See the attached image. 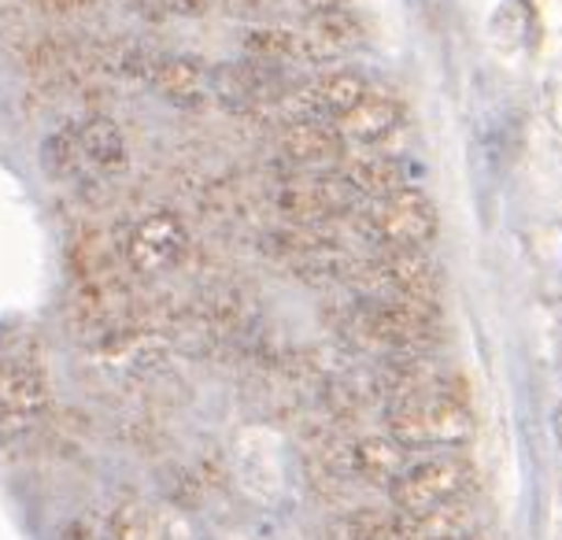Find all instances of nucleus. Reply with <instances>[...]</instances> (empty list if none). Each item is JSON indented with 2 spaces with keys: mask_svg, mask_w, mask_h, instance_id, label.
<instances>
[{
  "mask_svg": "<svg viewBox=\"0 0 562 540\" xmlns=\"http://www.w3.org/2000/svg\"><path fill=\"white\" fill-rule=\"evenodd\" d=\"M385 426L389 437L407 452L456 448L474 434V412H470L467 393H459L456 378H440L437 385L422 389V393L393 400Z\"/></svg>",
  "mask_w": 562,
  "mask_h": 540,
  "instance_id": "f257e3e1",
  "label": "nucleus"
},
{
  "mask_svg": "<svg viewBox=\"0 0 562 540\" xmlns=\"http://www.w3.org/2000/svg\"><path fill=\"white\" fill-rule=\"evenodd\" d=\"M351 337L370 348L393 356H426L440 337V307L437 300L415 296H367L348 315Z\"/></svg>",
  "mask_w": 562,
  "mask_h": 540,
  "instance_id": "f03ea898",
  "label": "nucleus"
},
{
  "mask_svg": "<svg viewBox=\"0 0 562 540\" xmlns=\"http://www.w3.org/2000/svg\"><path fill=\"white\" fill-rule=\"evenodd\" d=\"M474 493V466L463 455H429L418 463H407L404 474L389 485L393 496V511L418 518L429 515L445 504L467 499Z\"/></svg>",
  "mask_w": 562,
  "mask_h": 540,
  "instance_id": "7ed1b4c3",
  "label": "nucleus"
},
{
  "mask_svg": "<svg viewBox=\"0 0 562 540\" xmlns=\"http://www.w3.org/2000/svg\"><path fill=\"white\" fill-rule=\"evenodd\" d=\"M123 252V267L134 278H159L167 270H178L193 252V237H189L186 223L170 212H153L137 218L119 241Z\"/></svg>",
  "mask_w": 562,
  "mask_h": 540,
  "instance_id": "20e7f679",
  "label": "nucleus"
},
{
  "mask_svg": "<svg viewBox=\"0 0 562 540\" xmlns=\"http://www.w3.org/2000/svg\"><path fill=\"white\" fill-rule=\"evenodd\" d=\"M53 404V382L42 359L30 352L0 356V429L26 434Z\"/></svg>",
  "mask_w": 562,
  "mask_h": 540,
  "instance_id": "39448f33",
  "label": "nucleus"
},
{
  "mask_svg": "<svg viewBox=\"0 0 562 540\" xmlns=\"http://www.w3.org/2000/svg\"><path fill=\"white\" fill-rule=\"evenodd\" d=\"M359 204V193L340 171L293 178L274 189V212L285 226H326L337 215H348Z\"/></svg>",
  "mask_w": 562,
  "mask_h": 540,
  "instance_id": "423d86ee",
  "label": "nucleus"
},
{
  "mask_svg": "<svg viewBox=\"0 0 562 540\" xmlns=\"http://www.w3.org/2000/svg\"><path fill=\"white\" fill-rule=\"evenodd\" d=\"M363 229L381 248H426L437 237V207L422 189H400V193L374 200L363 215Z\"/></svg>",
  "mask_w": 562,
  "mask_h": 540,
  "instance_id": "0eeeda50",
  "label": "nucleus"
},
{
  "mask_svg": "<svg viewBox=\"0 0 562 540\" xmlns=\"http://www.w3.org/2000/svg\"><path fill=\"white\" fill-rule=\"evenodd\" d=\"M351 274L370 289V296L437 300L440 293V270L422 248H385L374 263L356 267Z\"/></svg>",
  "mask_w": 562,
  "mask_h": 540,
  "instance_id": "6e6552de",
  "label": "nucleus"
},
{
  "mask_svg": "<svg viewBox=\"0 0 562 540\" xmlns=\"http://www.w3.org/2000/svg\"><path fill=\"white\" fill-rule=\"evenodd\" d=\"M207 93L218 104L234 108V112H252V108L278 104L281 97V78L270 71L267 64L245 59V64H223L207 75Z\"/></svg>",
  "mask_w": 562,
  "mask_h": 540,
  "instance_id": "1a4fd4ad",
  "label": "nucleus"
},
{
  "mask_svg": "<svg viewBox=\"0 0 562 540\" xmlns=\"http://www.w3.org/2000/svg\"><path fill=\"white\" fill-rule=\"evenodd\" d=\"M367 37V26L351 8H337L326 15H311V23L304 30H296V59L307 64H329V59L359 48Z\"/></svg>",
  "mask_w": 562,
  "mask_h": 540,
  "instance_id": "9d476101",
  "label": "nucleus"
},
{
  "mask_svg": "<svg viewBox=\"0 0 562 540\" xmlns=\"http://www.w3.org/2000/svg\"><path fill=\"white\" fill-rule=\"evenodd\" d=\"M78 142V153H82V164L89 178H119L126 175L130 167V145L126 134L119 130L115 119L108 115H86L78 126H70Z\"/></svg>",
  "mask_w": 562,
  "mask_h": 540,
  "instance_id": "9b49d317",
  "label": "nucleus"
},
{
  "mask_svg": "<svg viewBox=\"0 0 562 540\" xmlns=\"http://www.w3.org/2000/svg\"><path fill=\"white\" fill-rule=\"evenodd\" d=\"M348 142L340 130L323 119H307V123H289L281 130V156L296 167H329L345 164Z\"/></svg>",
  "mask_w": 562,
  "mask_h": 540,
  "instance_id": "f8f14e48",
  "label": "nucleus"
},
{
  "mask_svg": "<svg viewBox=\"0 0 562 540\" xmlns=\"http://www.w3.org/2000/svg\"><path fill=\"white\" fill-rule=\"evenodd\" d=\"M400 123H404V104L389 93H370L359 100L351 112H345L337 119V130L345 142H356V145H378L385 142L389 134H396Z\"/></svg>",
  "mask_w": 562,
  "mask_h": 540,
  "instance_id": "ddd939ff",
  "label": "nucleus"
},
{
  "mask_svg": "<svg viewBox=\"0 0 562 540\" xmlns=\"http://www.w3.org/2000/svg\"><path fill=\"white\" fill-rule=\"evenodd\" d=\"M207 67L193 56H159L148 82L178 108H200L207 100Z\"/></svg>",
  "mask_w": 562,
  "mask_h": 540,
  "instance_id": "4468645a",
  "label": "nucleus"
},
{
  "mask_svg": "<svg viewBox=\"0 0 562 540\" xmlns=\"http://www.w3.org/2000/svg\"><path fill=\"white\" fill-rule=\"evenodd\" d=\"M340 175L348 178V185L356 189L359 196H370V200H385L400 193V189H407V175L404 167L396 164V159L389 156H345V167H340Z\"/></svg>",
  "mask_w": 562,
  "mask_h": 540,
  "instance_id": "2eb2a0df",
  "label": "nucleus"
},
{
  "mask_svg": "<svg viewBox=\"0 0 562 540\" xmlns=\"http://www.w3.org/2000/svg\"><path fill=\"white\" fill-rule=\"evenodd\" d=\"M345 537L348 540H415L411 537L407 515L400 511H381V507H359L345 518Z\"/></svg>",
  "mask_w": 562,
  "mask_h": 540,
  "instance_id": "dca6fc26",
  "label": "nucleus"
},
{
  "mask_svg": "<svg viewBox=\"0 0 562 540\" xmlns=\"http://www.w3.org/2000/svg\"><path fill=\"white\" fill-rule=\"evenodd\" d=\"M488 34L504 48L526 45L537 34V8L529 0H499V8L488 19Z\"/></svg>",
  "mask_w": 562,
  "mask_h": 540,
  "instance_id": "f3484780",
  "label": "nucleus"
},
{
  "mask_svg": "<svg viewBox=\"0 0 562 540\" xmlns=\"http://www.w3.org/2000/svg\"><path fill=\"white\" fill-rule=\"evenodd\" d=\"M296 30L285 26H252L245 34V53L256 64H281V59H296Z\"/></svg>",
  "mask_w": 562,
  "mask_h": 540,
  "instance_id": "a211bd4d",
  "label": "nucleus"
},
{
  "mask_svg": "<svg viewBox=\"0 0 562 540\" xmlns=\"http://www.w3.org/2000/svg\"><path fill=\"white\" fill-rule=\"evenodd\" d=\"M45 167L53 178H64V182H86L89 171L82 164V153H78V142L70 130H59L45 142Z\"/></svg>",
  "mask_w": 562,
  "mask_h": 540,
  "instance_id": "6ab92c4d",
  "label": "nucleus"
},
{
  "mask_svg": "<svg viewBox=\"0 0 562 540\" xmlns=\"http://www.w3.org/2000/svg\"><path fill=\"white\" fill-rule=\"evenodd\" d=\"M130 8H134L137 15L153 19V23H164V19H170V0H126Z\"/></svg>",
  "mask_w": 562,
  "mask_h": 540,
  "instance_id": "aec40b11",
  "label": "nucleus"
},
{
  "mask_svg": "<svg viewBox=\"0 0 562 540\" xmlns=\"http://www.w3.org/2000/svg\"><path fill=\"white\" fill-rule=\"evenodd\" d=\"M89 4H93V0H37V8H42L45 15H78V12H86Z\"/></svg>",
  "mask_w": 562,
  "mask_h": 540,
  "instance_id": "412c9836",
  "label": "nucleus"
},
{
  "mask_svg": "<svg viewBox=\"0 0 562 540\" xmlns=\"http://www.w3.org/2000/svg\"><path fill=\"white\" fill-rule=\"evenodd\" d=\"M211 4H215V0H170V15L200 19V15H207Z\"/></svg>",
  "mask_w": 562,
  "mask_h": 540,
  "instance_id": "4be33fe9",
  "label": "nucleus"
},
{
  "mask_svg": "<svg viewBox=\"0 0 562 540\" xmlns=\"http://www.w3.org/2000/svg\"><path fill=\"white\" fill-rule=\"evenodd\" d=\"M59 540H108L104 533H100L97 526H89V522H70L67 529H64V537Z\"/></svg>",
  "mask_w": 562,
  "mask_h": 540,
  "instance_id": "5701e85b",
  "label": "nucleus"
},
{
  "mask_svg": "<svg viewBox=\"0 0 562 540\" xmlns=\"http://www.w3.org/2000/svg\"><path fill=\"white\" fill-rule=\"evenodd\" d=\"M300 4H304V12H311V15H326V12L345 8V0H300Z\"/></svg>",
  "mask_w": 562,
  "mask_h": 540,
  "instance_id": "b1692460",
  "label": "nucleus"
},
{
  "mask_svg": "<svg viewBox=\"0 0 562 540\" xmlns=\"http://www.w3.org/2000/svg\"><path fill=\"white\" fill-rule=\"evenodd\" d=\"M215 4H223L226 8V12H252V8H259V4H263V0H215Z\"/></svg>",
  "mask_w": 562,
  "mask_h": 540,
  "instance_id": "393cba45",
  "label": "nucleus"
},
{
  "mask_svg": "<svg viewBox=\"0 0 562 540\" xmlns=\"http://www.w3.org/2000/svg\"><path fill=\"white\" fill-rule=\"evenodd\" d=\"M555 437H559V445H562V407L555 412Z\"/></svg>",
  "mask_w": 562,
  "mask_h": 540,
  "instance_id": "a878e982",
  "label": "nucleus"
}]
</instances>
